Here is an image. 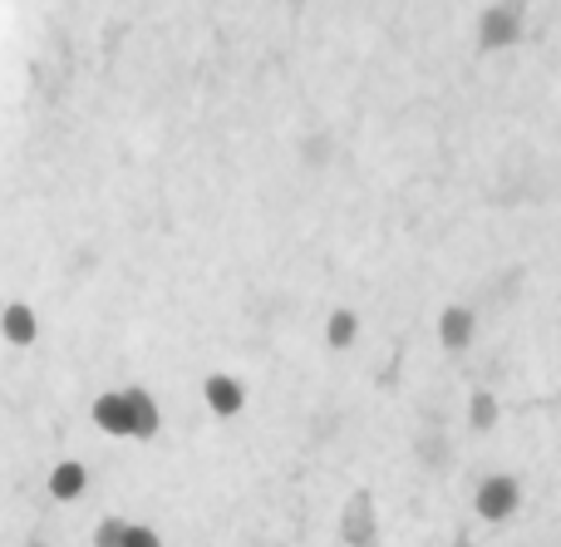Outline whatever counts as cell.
<instances>
[{
	"mask_svg": "<svg viewBox=\"0 0 561 547\" xmlns=\"http://www.w3.org/2000/svg\"><path fill=\"white\" fill-rule=\"evenodd\" d=\"M438 341H444V351L473 345V311H468V306H448V311L438 316Z\"/></svg>",
	"mask_w": 561,
	"mask_h": 547,
	"instance_id": "7",
	"label": "cell"
},
{
	"mask_svg": "<svg viewBox=\"0 0 561 547\" xmlns=\"http://www.w3.org/2000/svg\"><path fill=\"white\" fill-rule=\"evenodd\" d=\"M0 335H5L10 345H30L39 335V326H35V311H30L25 301H10L5 311H0Z\"/></svg>",
	"mask_w": 561,
	"mask_h": 547,
	"instance_id": "8",
	"label": "cell"
},
{
	"mask_svg": "<svg viewBox=\"0 0 561 547\" xmlns=\"http://www.w3.org/2000/svg\"><path fill=\"white\" fill-rule=\"evenodd\" d=\"M517 503H523V483H517L513 474H493V479L478 483L473 509H478V518H488V523H507L517 513Z\"/></svg>",
	"mask_w": 561,
	"mask_h": 547,
	"instance_id": "3",
	"label": "cell"
},
{
	"mask_svg": "<svg viewBox=\"0 0 561 547\" xmlns=\"http://www.w3.org/2000/svg\"><path fill=\"white\" fill-rule=\"evenodd\" d=\"M124 538H128V523L124 518H104L94 528V547H124Z\"/></svg>",
	"mask_w": 561,
	"mask_h": 547,
	"instance_id": "12",
	"label": "cell"
},
{
	"mask_svg": "<svg viewBox=\"0 0 561 547\" xmlns=\"http://www.w3.org/2000/svg\"><path fill=\"white\" fill-rule=\"evenodd\" d=\"M497 395H488V390H473V400H468V424H473L478 434H488L497 424Z\"/></svg>",
	"mask_w": 561,
	"mask_h": 547,
	"instance_id": "11",
	"label": "cell"
},
{
	"mask_svg": "<svg viewBox=\"0 0 561 547\" xmlns=\"http://www.w3.org/2000/svg\"><path fill=\"white\" fill-rule=\"evenodd\" d=\"M355 335H359V316L355 311H330V321H325V345L330 351L355 345Z\"/></svg>",
	"mask_w": 561,
	"mask_h": 547,
	"instance_id": "10",
	"label": "cell"
},
{
	"mask_svg": "<svg viewBox=\"0 0 561 547\" xmlns=\"http://www.w3.org/2000/svg\"><path fill=\"white\" fill-rule=\"evenodd\" d=\"M203 400H207V410H213V414L232 420V414H242L247 390H242V380H232V375H207V380H203Z\"/></svg>",
	"mask_w": 561,
	"mask_h": 547,
	"instance_id": "4",
	"label": "cell"
},
{
	"mask_svg": "<svg viewBox=\"0 0 561 547\" xmlns=\"http://www.w3.org/2000/svg\"><path fill=\"white\" fill-rule=\"evenodd\" d=\"M124 395H128V414H134V440H153L158 424H163L153 395H148V390H124Z\"/></svg>",
	"mask_w": 561,
	"mask_h": 547,
	"instance_id": "9",
	"label": "cell"
},
{
	"mask_svg": "<svg viewBox=\"0 0 561 547\" xmlns=\"http://www.w3.org/2000/svg\"><path fill=\"white\" fill-rule=\"evenodd\" d=\"M25 547H45V543H25Z\"/></svg>",
	"mask_w": 561,
	"mask_h": 547,
	"instance_id": "15",
	"label": "cell"
},
{
	"mask_svg": "<svg viewBox=\"0 0 561 547\" xmlns=\"http://www.w3.org/2000/svg\"><path fill=\"white\" fill-rule=\"evenodd\" d=\"M448 547H473V543H468V533H458V538H454V543H448Z\"/></svg>",
	"mask_w": 561,
	"mask_h": 547,
	"instance_id": "14",
	"label": "cell"
},
{
	"mask_svg": "<svg viewBox=\"0 0 561 547\" xmlns=\"http://www.w3.org/2000/svg\"><path fill=\"white\" fill-rule=\"evenodd\" d=\"M84 489H89V469L79 459H59L55 469H49V493H55L59 503H75Z\"/></svg>",
	"mask_w": 561,
	"mask_h": 547,
	"instance_id": "6",
	"label": "cell"
},
{
	"mask_svg": "<svg viewBox=\"0 0 561 547\" xmlns=\"http://www.w3.org/2000/svg\"><path fill=\"white\" fill-rule=\"evenodd\" d=\"M340 538L345 547H375L379 538V518H375V493L369 489H355L340 509Z\"/></svg>",
	"mask_w": 561,
	"mask_h": 547,
	"instance_id": "2",
	"label": "cell"
},
{
	"mask_svg": "<svg viewBox=\"0 0 561 547\" xmlns=\"http://www.w3.org/2000/svg\"><path fill=\"white\" fill-rule=\"evenodd\" d=\"M94 424L104 434H118V440H134V414H128V395L108 390L94 400Z\"/></svg>",
	"mask_w": 561,
	"mask_h": 547,
	"instance_id": "5",
	"label": "cell"
},
{
	"mask_svg": "<svg viewBox=\"0 0 561 547\" xmlns=\"http://www.w3.org/2000/svg\"><path fill=\"white\" fill-rule=\"evenodd\" d=\"M124 547H163V538H158L153 528H134V523H128V538H124Z\"/></svg>",
	"mask_w": 561,
	"mask_h": 547,
	"instance_id": "13",
	"label": "cell"
},
{
	"mask_svg": "<svg viewBox=\"0 0 561 547\" xmlns=\"http://www.w3.org/2000/svg\"><path fill=\"white\" fill-rule=\"evenodd\" d=\"M527 30V5H517V0H507V5H488L483 15H478V45L483 49H507L517 45Z\"/></svg>",
	"mask_w": 561,
	"mask_h": 547,
	"instance_id": "1",
	"label": "cell"
}]
</instances>
